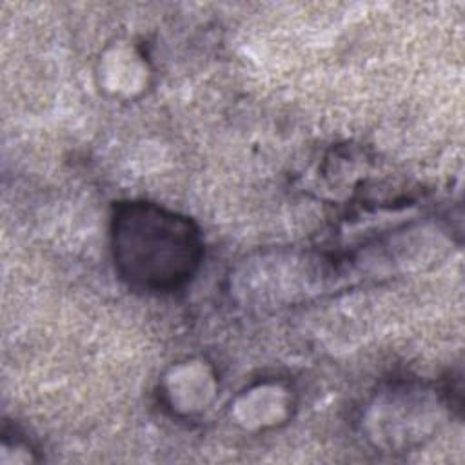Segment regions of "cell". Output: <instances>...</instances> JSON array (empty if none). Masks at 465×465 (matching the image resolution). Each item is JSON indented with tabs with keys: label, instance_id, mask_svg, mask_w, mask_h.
<instances>
[{
	"label": "cell",
	"instance_id": "6da1fadb",
	"mask_svg": "<svg viewBox=\"0 0 465 465\" xmlns=\"http://www.w3.org/2000/svg\"><path fill=\"white\" fill-rule=\"evenodd\" d=\"M113 252L120 276L147 292H169L191 280L202 258L191 220L147 202H129L113 218Z\"/></svg>",
	"mask_w": 465,
	"mask_h": 465
}]
</instances>
